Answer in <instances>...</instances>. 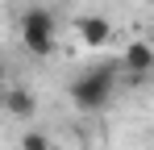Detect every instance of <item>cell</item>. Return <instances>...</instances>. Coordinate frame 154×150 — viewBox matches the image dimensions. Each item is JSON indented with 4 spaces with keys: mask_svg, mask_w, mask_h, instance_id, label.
Listing matches in <instances>:
<instances>
[{
    "mask_svg": "<svg viewBox=\"0 0 154 150\" xmlns=\"http://www.w3.org/2000/svg\"><path fill=\"white\" fill-rule=\"evenodd\" d=\"M21 46L33 58H50L54 54V46H58V21H54V13L46 4L25 8V17H21Z\"/></svg>",
    "mask_w": 154,
    "mask_h": 150,
    "instance_id": "2",
    "label": "cell"
},
{
    "mask_svg": "<svg viewBox=\"0 0 154 150\" xmlns=\"http://www.w3.org/2000/svg\"><path fill=\"white\" fill-rule=\"evenodd\" d=\"M75 33H79L83 46H104V42L112 38V21L100 17V13H83V17L75 21Z\"/></svg>",
    "mask_w": 154,
    "mask_h": 150,
    "instance_id": "4",
    "label": "cell"
},
{
    "mask_svg": "<svg viewBox=\"0 0 154 150\" xmlns=\"http://www.w3.org/2000/svg\"><path fill=\"white\" fill-rule=\"evenodd\" d=\"M0 104H4L8 117H33V113H38V100H33L29 88H8V92L0 96Z\"/></svg>",
    "mask_w": 154,
    "mask_h": 150,
    "instance_id": "5",
    "label": "cell"
},
{
    "mask_svg": "<svg viewBox=\"0 0 154 150\" xmlns=\"http://www.w3.org/2000/svg\"><path fill=\"white\" fill-rule=\"evenodd\" d=\"M117 67L133 79V83H142L146 75L154 71V46L146 42V38H133L125 50H121V58H117Z\"/></svg>",
    "mask_w": 154,
    "mask_h": 150,
    "instance_id": "3",
    "label": "cell"
},
{
    "mask_svg": "<svg viewBox=\"0 0 154 150\" xmlns=\"http://www.w3.org/2000/svg\"><path fill=\"white\" fill-rule=\"evenodd\" d=\"M21 150H54V142L46 138V133L29 129V133H21Z\"/></svg>",
    "mask_w": 154,
    "mask_h": 150,
    "instance_id": "6",
    "label": "cell"
},
{
    "mask_svg": "<svg viewBox=\"0 0 154 150\" xmlns=\"http://www.w3.org/2000/svg\"><path fill=\"white\" fill-rule=\"evenodd\" d=\"M117 83H121V67L117 63H96V67L79 71L67 92H71V104H75L79 113H100V108L112 104Z\"/></svg>",
    "mask_w": 154,
    "mask_h": 150,
    "instance_id": "1",
    "label": "cell"
}]
</instances>
